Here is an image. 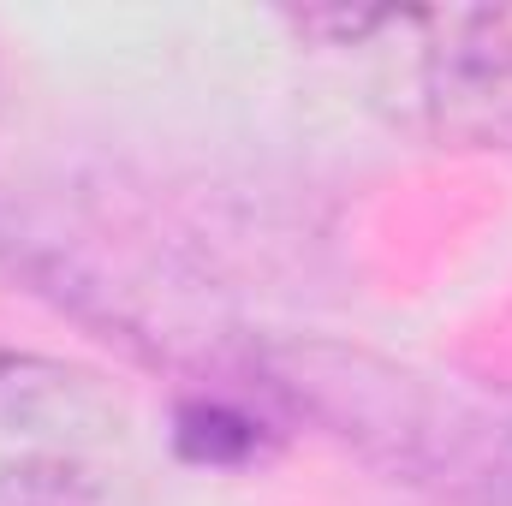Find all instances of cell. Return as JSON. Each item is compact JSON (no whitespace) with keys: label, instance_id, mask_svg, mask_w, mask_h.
<instances>
[{"label":"cell","instance_id":"obj_1","mask_svg":"<svg viewBox=\"0 0 512 506\" xmlns=\"http://www.w3.org/2000/svg\"><path fill=\"white\" fill-rule=\"evenodd\" d=\"M0 268L66 322L149 370H179L185 381L233 370L251 340L185 239L96 191H6Z\"/></svg>","mask_w":512,"mask_h":506},{"label":"cell","instance_id":"obj_2","mask_svg":"<svg viewBox=\"0 0 512 506\" xmlns=\"http://www.w3.org/2000/svg\"><path fill=\"white\" fill-rule=\"evenodd\" d=\"M239 370L298 423L346 441L364 465L399 483H441L459 495L483 429L393 358L340 340H245Z\"/></svg>","mask_w":512,"mask_h":506},{"label":"cell","instance_id":"obj_3","mask_svg":"<svg viewBox=\"0 0 512 506\" xmlns=\"http://www.w3.org/2000/svg\"><path fill=\"white\" fill-rule=\"evenodd\" d=\"M387 96L435 149L512 155V6L387 12Z\"/></svg>","mask_w":512,"mask_h":506},{"label":"cell","instance_id":"obj_4","mask_svg":"<svg viewBox=\"0 0 512 506\" xmlns=\"http://www.w3.org/2000/svg\"><path fill=\"white\" fill-rule=\"evenodd\" d=\"M292 417L239 364L173 399V453L197 471H262L286 447Z\"/></svg>","mask_w":512,"mask_h":506},{"label":"cell","instance_id":"obj_5","mask_svg":"<svg viewBox=\"0 0 512 506\" xmlns=\"http://www.w3.org/2000/svg\"><path fill=\"white\" fill-rule=\"evenodd\" d=\"M96 405H102V387L78 364L0 346V429H54V423L90 417Z\"/></svg>","mask_w":512,"mask_h":506},{"label":"cell","instance_id":"obj_6","mask_svg":"<svg viewBox=\"0 0 512 506\" xmlns=\"http://www.w3.org/2000/svg\"><path fill=\"white\" fill-rule=\"evenodd\" d=\"M0 506H126V495L78 453H6L0 459Z\"/></svg>","mask_w":512,"mask_h":506},{"label":"cell","instance_id":"obj_7","mask_svg":"<svg viewBox=\"0 0 512 506\" xmlns=\"http://www.w3.org/2000/svg\"><path fill=\"white\" fill-rule=\"evenodd\" d=\"M459 506H512V417L483 429L471 471L459 483Z\"/></svg>","mask_w":512,"mask_h":506}]
</instances>
